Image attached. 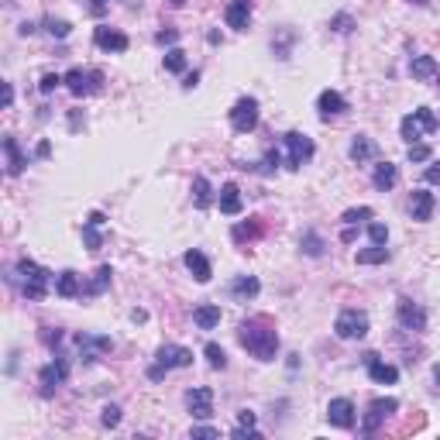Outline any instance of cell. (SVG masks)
I'll return each mask as SVG.
<instances>
[{
	"mask_svg": "<svg viewBox=\"0 0 440 440\" xmlns=\"http://www.w3.org/2000/svg\"><path fill=\"white\" fill-rule=\"evenodd\" d=\"M189 364H193V351H189V348L162 344L159 354H155V364L148 368V378L159 382V378H166V371H173V368H189Z\"/></svg>",
	"mask_w": 440,
	"mask_h": 440,
	"instance_id": "3",
	"label": "cell"
},
{
	"mask_svg": "<svg viewBox=\"0 0 440 440\" xmlns=\"http://www.w3.org/2000/svg\"><path fill=\"white\" fill-rule=\"evenodd\" d=\"M396 182H399V169H396L392 162H378V166H375V173H371V186H375L378 193H389Z\"/></svg>",
	"mask_w": 440,
	"mask_h": 440,
	"instance_id": "21",
	"label": "cell"
},
{
	"mask_svg": "<svg viewBox=\"0 0 440 440\" xmlns=\"http://www.w3.org/2000/svg\"><path fill=\"white\" fill-rule=\"evenodd\" d=\"M382 262H389V252H385V245H371V248L358 252V265H382Z\"/></svg>",
	"mask_w": 440,
	"mask_h": 440,
	"instance_id": "31",
	"label": "cell"
},
{
	"mask_svg": "<svg viewBox=\"0 0 440 440\" xmlns=\"http://www.w3.org/2000/svg\"><path fill=\"white\" fill-rule=\"evenodd\" d=\"M3 152H7V176H21L24 166H28V159L21 155L17 141H14V138H3Z\"/></svg>",
	"mask_w": 440,
	"mask_h": 440,
	"instance_id": "25",
	"label": "cell"
},
{
	"mask_svg": "<svg viewBox=\"0 0 440 440\" xmlns=\"http://www.w3.org/2000/svg\"><path fill=\"white\" fill-rule=\"evenodd\" d=\"M182 262H186V268L193 272V279H196V282H210V275H213V272H210V262H206V255H203V252L189 248V252L182 255Z\"/></svg>",
	"mask_w": 440,
	"mask_h": 440,
	"instance_id": "20",
	"label": "cell"
},
{
	"mask_svg": "<svg viewBox=\"0 0 440 440\" xmlns=\"http://www.w3.org/2000/svg\"><path fill=\"white\" fill-rule=\"evenodd\" d=\"M334 31H341V35H344V31H351V17H344V14H341V17L334 21Z\"/></svg>",
	"mask_w": 440,
	"mask_h": 440,
	"instance_id": "46",
	"label": "cell"
},
{
	"mask_svg": "<svg viewBox=\"0 0 440 440\" xmlns=\"http://www.w3.org/2000/svg\"><path fill=\"white\" fill-rule=\"evenodd\" d=\"M103 427H117L121 423V406H103Z\"/></svg>",
	"mask_w": 440,
	"mask_h": 440,
	"instance_id": "40",
	"label": "cell"
},
{
	"mask_svg": "<svg viewBox=\"0 0 440 440\" xmlns=\"http://www.w3.org/2000/svg\"><path fill=\"white\" fill-rule=\"evenodd\" d=\"M437 87H440V73H437Z\"/></svg>",
	"mask_w": 440,
	"mask_h": 440,
	"instance_id": "54",
	"label": "cell"
},
{
	"mask_svg": "<svg viewBox=\"0 0 440 440\" xmlns=\"http://www.w3.org/2000/svg\"><path fill=\"white\" fill-rule=\"evenodd\" d=\"M87 10L93 17H103V14L110 10V0H87Z\"/></svg>",
	"mask_w": 440,
	"mask_h": 440,
	"instance_id": "43",
	"label": "cell"
},
{
	"mask_svg": "<svg viewBox=\"0 0 440 440\" xmlns=\"http://www.w3.org/2000/svg\"><path fill=\"white\" fill-rule=\"evenodd\" d=\"M427 159H430V148L413 141V145H410V162H427Z\"/></svg>",
	"mask_w": 440,
	"mask_h": 440,
	"instance_id": "42",
	"label": "cell"
},
{
	"mask_svg": "<svg viewBox=\"0 0 440 440\" xmlns=\"http://www.w3.org/2000/svg\"><path fill=\"white\" fill-rule=\"evenodd\" d=\"M275 169H279V152H268V155H265V162H262V173H265V176H272Z\"/></svg>",
	"mask_w": 440,
	"mask_h": 440,
	"instance_id": "44",
	"label": "cell"
},
{
	"mask_svg": "<svg viewBox=\"0 0 440 440\" xmlns=\"http://www.w3.org/2000/svg\"><path fill=\"white\" fill-rule=\"evenodd\" d=\"M238 341L255 354L258 361H272L279 354V334L272 327L268 317H255V320H245L241 331H238Z\"/></svg>",
	"mask_w": 440,
	"mask_h": 440,
	"instance_id": "1",
	"label": "cell"
},
{
	"mask_svg": "<svg viewBox=\"0 0 440 440\" xmlns=\"http://www.w3.org/2000/svg\"><path fill=\"white\" fill-rule=\"evenodd\" d=\"M317 110H320V117L327 121V117L344 114V110H348V103H344V96H341L337 89H324V93L317 96Z\"/></svg>",
	"mask_w": 440,
	"mask_h": 440,
	"instance_id": "19",
	"label": "cell"
},
{
	"mask_svg": "<svg viewBox=\"0 0 440 440\" xmlns=\"http://www.w3.org/2000/svg\"><path fill=\"white\" fill-rule=\"evenodd\" d=\"M186 410L196 416V420H210L213 416V389L206 385H196L186 392Z\"/></svg>",
	"mask_w": 440,
	"mask_h": 440,
	"instance_id": "11",
	"label": "cell"
},
{
	"mask_svg": "<svg viewBox=\"0 0 440 440\" xmlns=\"http://www.w3.org/2000/svg\"><path fill=\"white\" fill-rule=\"evenodd\" d=\"M193 200H196V206H200V210H206V206H210V182H206V176L193 179Z\"/></svg>",
	"mask_w": 440,
	"mask_h": 440,
	"instance_id": "33",
	"label": "cell"
},
{
	"mask_svg": "<svg viewBox=\"0 0 440 440\" xmlns=\"http://www.w3.org/2000/svg\"><path fill=\"white\" fill-rule=\"evenodd\" d=\"M100 227H103V213H89L87 227H83V241H87L89 252L100 248Z\"/></svg>",
	"mask_w": 440,
	"mask_h": 440,
	"instance_id": "30",
	"label": "cell"
},
{
	"mask_svg": "<svg viewBox=\"0 0 440 440\" xmlns=\"http://www.w3.org/2000/svg\"><path fill=\"white\" fill-rule=\"evenodd\" d=\"M110 275H114V272H110V265H100V268L93 272V279L83 282V296H100V292L110 285Z\"/></svg>",
	"mask_w": 440,
	"mask_h": 440,
	"instance_id": "28",
	"label": "cell"
},
{
	"mask_svg": "<svg viewBox=\"0 0 440 440\" xmlns=\"http://www.w3.org/2000/svg\"><path fill=\"white\" fill-rule=\"evenodd\" d=\"M258 289H262V282H258L255 275H238V279L231 282V296H238V299H255Z\"/></svg>",
	"mask_w": 440,
	"mask_h": 440,
	"instance_id": "26",
	"label": "cell"
},
{
	"mask_svg": "<svg viewBox=\"0 0 440 440\" xmlns=\"http://www.w3.org/2000/svg\"><path fill=\"white\" fill-rule=\"evenodd\" d=\"M55 292H59L62 299H76V296H83V282H80V275L66 268V272L55 279Z\"/></svg>",
	"mask_w": 440,
	"mask_h": 440,
	"instance_id": "23",
	"label": "cell"
},
{
	"mask_svg": "<svg viewBox=\"0 0 440 440\" xmlns=\"http://www.w3.org/2000/svg\"><path fill=\"white\" fill-rule=\"evenodd\" d=\"M434 382H437V385H440V364H437V368H434Z\"/></svg>",
	"mask_w": 440,
	"mask_h": 440,
	"instance_id": "53",
	"label": "cell"
},
{
	"mask_svg": "<svg viewBox=\"0 0 440 440\" xmlns=\"http://www.w3.org/2000/svg\"><path fill=\"white\" fill-rule=\"evenodd\" d=\"M396 313H399V327H403V331H423V327H427V313H423V306H416L413 299H399Z\"/></svg>",
	"mask_w": 440,
	"mask_h": 440,
	"instance_id": "12",
	"label": "cell"
},
{
	"mask_svg": "<svg viewBox=\"0 0 440 440\" xmlns=\"http://www.w3.org/2000/svg\"><path fill=\"white\" fill-rule=\"evenodd\" d=\"M76 348L83 354V361H96V354L114 351V341L110 337H96V334H76Z\"/></svg>",
	"mask_w": 440,
	"mask_h": 440,
	"instance_id": "13",
	"label": "cell"
},
{
	"mask_svg": "<svg viewBox=\"0 0 440 440\" xmlns=\"http://www.w3.org/2000/svg\"><path fill=\"white\" fill-rule=\"evenodd\" d=\"M66 378H69V364H66V358H59V354H55V361H49V364L38 371L42 396H52L59 385H66Z\"/></svg>",
	"mask_w": 440,
	"mask_h": 440,
	"instance_id": "10",
	"label": "cell"
},
{
	"mask_svg": "<svg viewBox=\"0 0 440 440\" xmlns=\"http://www.w3.org/2000/svg\"><path fill=\"white\" fill-rule=\"evenodd\" d=\"M364 364H368L371 382H378V385H392V382L399 378V368H396V364H385L378 354H364Z\"/></svg>",
	"mask_w": 440,
	"mask_h": 440,
	"instance_id": "15",
	"label": "cell"
},
{
	"mask_svg": "<svg viewBox=\"0 0 440 440\" xmlns=\"http://www.w3.org/2000/svg\"><path fill=\"white\" fill-rule=\"evenodd\" d=\"M49 31H52V38H66L73 31V24L69 21H49Z\"/></svg>",
	"mask_w": 440,
	"mask_h": 440,
	"instance_id": "41",
	"label": "cell"
},
{
	"mask_svg": "<svg viewBox=\"0 0 440 440\" xmlns=\"http://www.w3.org/2000/svg\"><path fill=\"white\" fill-rule=\"evenodd\" d=\"M282 145H285V152H289V169H303L310 159H313V138H306L303 131H289V134H282Z\"/></svg>",
	"mask_w": 440,
	"mask_h": 440,
	"instance_id": "5",
	"label": "cell"
},
{
	"mask_svg": "<svg viewBox=\"0 0 440 440\" xmlns=\"http://www.w3.org/2000/svg\"><path fill=\"white\" fill-rule=\"evenodd\" d=\"M423 179H427V182H440V162H434V166L423 173Z\"/></svg>",
	"mask_w": 440,
	"mask_h": 440,
	"instance_id": "48",
	"label": "cell"
},
{
	"mask_svg": "<svg viewBox=\"0 0 440 440\" xmlns=\"http://www.w3.org/2000/svg\"><path fill=\"white\" fill-rule=\"evenodd\" d=\"M303 252L313 255V258H320V255H324V241H320V234H313V231L303 234Z\"/></svg>",
	"mask_w": 440,
	"mask_h": 440,
	"instance_id": "36",
	"label": "cell"
},
{
	"mask_svg": "<svg viewBox=\"0 0 440 440\" xmlns=\"http://www.w3.org/2000/svg\"><path fill=\"white\" fill-rule=\"evenodd\" d=\"M162 66H166L169 73H182V69H186V52H182V49H169L166 59H162Z\"/></svg>",
	"mask_w": 440,
	"mask_h": 440,
	"instance_id": "35",
	"label": "cell"
},
{
	"mask_svg": "<svg viewBox=\"0 0 440 440\" xmlns=\"http://www.w3.org/2000/svg\"><path fill=\"white\" fill-rule=\"evenodd\" d=\"M231 127L238 134H248L258 127V100L255 96H241L234 107H231Z\"/></svg>",
	"mask_w": 440,
	"mask_h": 440,
	"instance_id": "6",
	"label": "cell"
},
{
	"mask_svg": "<svg viewBox=\"0 0 440 440\" xmlns=\"http://www.w3.org/2000/svg\"><path fill=\"white\" fill-rule=\"evenodd\" d=\"M334 334L341 341H361L368 334V317L361 310H344L337 320H334Z\"/></svg>",
	"mask_w": 440,
	"mask_h": 440,
	"instance_id": "7",
	"label": "cell"
},
{
	"mask_svg": "<svg viewBox=\"0 0 440 440\" xmlns=\"http://www.w3.org/2000/svg\"><path fill=\"white\" fill-rule=\"evenodd\" d=\"M193 437H220L213 427H193Z\"/></svg>",
	"mask_w": 440,
	"mask_h": 440,
	"instance_id": "47",
	"label": "cell"
},
{
	"mask_svg": "<svg viewBox=\"0 0 440 440\" xmlns=\"http://www.w3.org/2000/svg\"><path fill=\"white\" fill-rule=\"evenodd\" d=\"M220 213H227V217L241 213V189H238V182H224L220 186Z\"/></svg>",
	"mask_w": 440,
	"mask_h": 440,
	"instance_id": "22",
	"label": "cell"
},
{
	"mask_svg": "<svg viewBox=\"0 0 440 440\" xmlns=\"http://www.w3.org/2000/svg\"><path fill=\"white\" fill-rule=\"evenodd\" d=\"M368 238H371V245H385L389 241V227L385 224H368Z\"/></svg>",
	"mask_w": 440,
	"mask_h": 440,
	"instance_id": "38",
	"label": "cell"
},
{
	"mask_svg": "<svg viewBox=\"0 0 440 440\" xmlns=\"http://www.w3.org/2000/svg\"><path fill=\"white\" fill-rule=\"evenodd\" d=\"M176 38H179V31H173V28L169 31H159V45H173Z\"/></svg>",
	"mask_w": 440,
	"mask_h": 440,
	"instance_id": "45",
	"label": "cell"
},
{
	"mask_svg": "<svg viewBox=\"0 0 440 440\" xmlns=\"http://www.w3.org/2000/svg\"><path fill=\"white\" fill-rule=\"evenodd\" d=\"M437 62H434V55H416L413 62H410V76L413 80H430V76H437Z\"/></svg>",
	"mask_w": 440,
	"mask_h": 440,
	"instance_id": "29",
	"label": "cell"
},
{
	"mask_svg": "<svg viewBox=\"0 0 440 440\" xmlns=\"http://www.w3.org/2000/svg\"><path fill=\"white\" fill-rule=\"evenodd\" d=\"M371 217V206H358V210H348L341 220L348 224V227H354V224H361V220H368Z\"/></svg>",
	"mask_w": 440,
	"mask_h": 440,
	"instance_id": "37",
	"label": "cell"
},
{
	"mask_svg": "<svg viewBox=\"0 0 440 440\" xmlns=\"http://www.w3.org/2000/svg\"><path fill=\"white\" fill-rule=\"evenodd\" d=\"M59 83H66V76H59V73H45L42 83H38V89H42V93H52Z\"/></svg>",
	"mask_w": 440,
	"mask_h": 440,
	"instance_id": "39",
	"label": "cell"
},
{
	"mask_svg": "<svg viewBox=\"0 0 440 440\" xmlns=\"http://www.w3.org/2000/svg\"><path fill=\"white\" fill-rule=\"evenodd\" d=\"M17 275H21V292L31 299V303H38V299H45V292H49V282H52V275L42 268V265H35L31 258H21L17 262Z\"/></svg>",
	"mask_w": 440,
	"mask_h": 440,
	"instance_id": "2",
	"label": "cell"
},
{
	"mask_svg": "<svg viewBox=\"0 0 440 440\" xmlns=\"http://www.w3.org/2000/svg\"><path fill=\"white\" fill-rule=\"evenodd\" d=\"M93 42L103 52H127V35L117 31V28H96L93 31Z\"/></svg>",
	"mask_w": 440,
	"mask_h": 440,
	"instance_id": "14",
	"label": "cell"
},
{
	"mask_svg": "<svg viewBox=\"0 0 440 440\" xmlns=\"http://www.w3.org/2000/svg\"><path fill=\"white\" fill-rule=\"evenodd\" d=\"M193 324H196L200 331H213V327L220 324V306H217V303L196 306V310H193Z\"/></svg>",
	"mask_w": 440,
	"mask_h": 440,
	"instance_id": "24",
	"label": "cell"
},
{
	"mask_svg": "<svg viewBox=\"0 0 440 440\" xmlns=\"http://www.w3.org/2000/svg\"><path fill=\"white\" fill-rule=\"evenodd\" d=\"M258 234H262V220L258 217H252L248 224H238L234 227V241H255Z\"/></svg>",
	"mask_w": 440,
	"mask_h": 440,
	"instance_id": "32",
	"label": "cell"
},
{
	"mask_svg": "<svg viewBox=\"0 0 440 440\" xmlns=\"http://www.w3.org/2000/svg\"><path fill=\"white\" fill-rule=\"evenodd\" d=\"M327 420H331L334 427H341V430H351L354 427V403L351 399H331Z\"/></svg>",
	"mask_w": 440,
	"mask_h": 440,
	"instance_id": "17",
	"label": "cell"
},
{
	"mask_svg": "<svg viewBox=\"0 0 440 440\" xmlns=\"http://www.w3.org/2000/svg\"><path fill=\"white\" fill-rule=\"evenodd\" d=\"M406 3H416V7H423V3H430V0H406Z\"/></svg>",
	"mask_w": 440,
	"mask_h": 440,
	"instance_id": "52",
	"label": "cell"
},
{
	"mask_svg": "<svg viewBox=\"0 0 440 440\" xmlns=\"http://www.w3.org/2000/svg\"><path fill=\"white\" fill-rule=\"evenodd\" d=\"M434 206H437L434 193L413 189V196H410V213H413V220H430V217H434Z\"/></svg>",
	"mask_w": 440,
	"mask_h": 440,
	"instance_id": "18",
	"label": "cell"
},
{
	"mask_svg": "<svg viewBox=\"0 0 440 440\" xmlns=\"http://www.w3.org/2000/svg\"><path fill=\"white\" fill-rule=\"evenodd\" d=\"M196 80H200V73H189V76H186V83H182V87H186V89H193V87H196Z\"/></svg>",
	"mask_w": 440,
	"mask_h": 440,
	"instance_id": "51",
	"label": "cell"
},
{
	"mask_svg": "<svg viewBox=\"0 0 440 440\" xmlns=\"http://www.w3.org/2000/svg\"><path fill=\"white\" fill-rule=\"evenodd\" d=\"M103 87V73L100 69H69L66 73V89L73 96H89Z\"/></svg>",
	"mask_w": 440,
	"mask_h": 440,
	"instance_id": "9",
	"label": "cell"
},
{
	"mask_svg": "<svg viewBox=\"0 0 440 440\" xmlns=\"http://www.w3.org/2000/svg\"><path fill=\"white\" fill-rule=\"evenodd\" d=\"M224 21H227V28L245 31L252 24V0H231L227 10H224Z\"/></svg>",
	"mask_w": 440,
	"mask_h": 440,
	"instance_id": "16",
	"label": "cell"
},
{
	"mask_svg": "<svg viewBox=\"0 0 440 440\" xmlns=\"http://www.w3.org/2000/svg\"><path fill=\"white\" fill-rule=\"evenodd\" d=\"M348 155H351V162L364 166L368 159H375V141H371L368 134H358V138L351 141V152H348Z\"/></svg>",
	"mask_w": 440,
	"mask_h": 440,
	"instance_id": "27",
	"label": "cell"
},
{
	"mask_svg": "<svg viewBox=\"0 0 440 440\" xmlns=\"http://www.w3.org/2000/svg\"><path fill=\"white\" fill-rule=\"evenodd\" d=\"M399 131H403V138L413 145V141H420L423 134L437 131V117H434V110H430V107H420V110H413V114H406V117H403Z\"/></svg>",
	"mask_w": 440,
	"mask_h": 440,
	"instance_id": "4",
	"label": "cell"
},
{
	"mask_svg": "<svg viewBox=\"0 0 440 440\" xmlns=\"http://www.w3.org/2000/svg\"><path fill=\"white\" fill-rule=\"evenodd\" d=\"M396 410H399L396 399H371V403H368V413H364V420H361V434H364V437L378 434V427H382Z\"/></svg>",
	"mask_w": 440,
	"mask_h": 440,
	"instance_id": "8",
	"label": "cell"
},
{
	"mask_svg": "<svg viewBox=\"0 0 440 440\" xmlns=\"http://www.w3.org/2000/svg\"><path fill=\"white\" fill-rule=\"evenodd\" d=\"M10 100H14V89H10V83H3V107H10Z\"/></svg>",
	"mask_w": 440,
	"mask_h": 440,
	"instance_id": "50",
	"label": "cell"
},
{
	"mask_svg": "<svg viewBox=\"0 0 440 440\" xmlns=\"http://www.w3.org/2000/svg\"><path fill=\"white\" fill-rule=\"evenodd\" d=\"M131 320H134V324H145L148 313H145V310H131Z\"/></svg>",
	"mask_w": 440,
	"mask_h": 440,
	"instance_id": "49",
	"label": "cell"
},
{
	"mask_svg": "<svg viewBox=\"0 0 440 440\" xmlns=\"http://www.w3.org/2000/svg\"><path fill=\"white\" fill-rule=\"evenodd\" d=\"M203 354H206V364H210V368H217V371H220V368H227V354H224L220 344H213V341H210V344L203 348Z\"/></svg>",
	"mask_w": 440,
	"mask_h": 440,
	"instance_id": "34",
	"label": "cell"
}]
</instances>
